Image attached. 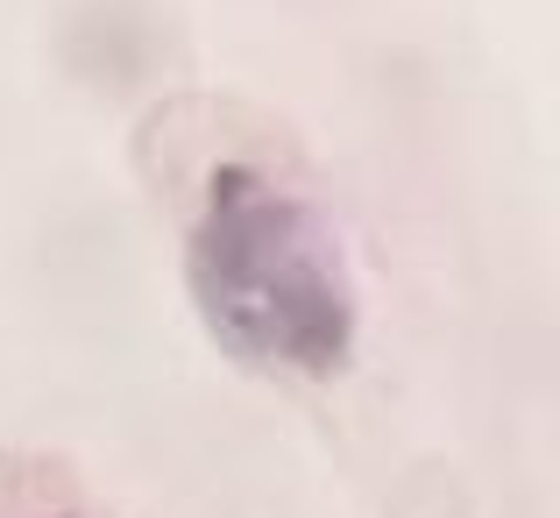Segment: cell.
Wrapping results in <instances>:
<instances>
[{"label": "cell", "mask_w": 560, "mask_h": 518, "mask_svg": "<svg viewBox=\"0 0 560 518\" xmlns=\"http://www.w3.org/2000/svg\"><path fill=\"white\" fill-rule=\"evenodd\" d=\"M191 299L234 362L319 383L348 362L355 299L327 220L256 164H220L191 228Z\"/></svg>", "instance_id": "6da1fadb"}]
</instances>
